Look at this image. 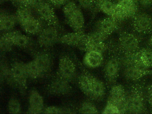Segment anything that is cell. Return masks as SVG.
<instances>
[{"label": "cell", "instance_id": "1", "mask_svg": "<svg viewBox=\"0 0 152 114\" xmlns=\"http://www.w3.org/2000/svg\"><path fill=\"white\" fill-rule=\"evenodd\" d=\"M79 85L83 92L90 99L98 101L102 99L106 94V86L99 78L88 72L80 76Z\"/></svg>", "mask_w": 152, "mask_h": 114}, {"label": "cell", "instance_id": "2", "mask_svg": "<svg viewBox=\"0 0 152 114\" xmlns=\"http://www.w3.org/2000/svg\"><path fill=\"white\" fill-rule=\"evenodd\" d=\"M15 15L18 22L26 34H39L43 29L41 20L33 16L30 8L24 6L18 7Z\"/></svg>", "mask_w": 152, "mask_h": 114}, {"label": "cell", "instance_id": "3", "mask_svg": "<svg viewBox=\"0 0 152 114\" xmlns=\"http://www.w3.org/2000/svg\"><path fill=\"white\" fill-rule=\"evenodd\" d=\"M127 95L125 88L122 85H114L111 88L107 102L116 105L121 114L127 113Z\"/></svg>", "mask_w": 152, "mask_h": 114}, {"label": "cell", "instance_id": "4", "mask_svg": "<svg viewBox=\"0 0 152 114\" xmlns=\"http://www.w3.org/2000/svg\"><path fill=\"white\" fill-rule=\"evenodd\" d=\"M34 9L42 20L48 25H58V20L53 6L47 0H39Z\"/></svg>", "mask_w": 152, "mask_h": 114}, {"label": "cell", "instance_id": "5", "mask_svg": "<svg viewBox=\"0 0 152 114\" xmlns=\"http://www.w3.org/2000/svg\"><path fill=\"white\" fill-rule=\"evenodd\" d=\"M127 113L142 114L146 110L145 99L137 91H133L127 95Z\"/></svg>", "mask_w": 152, "mask_h": 114}, {"label": "cell", "instance_id": "6", "mask_svg": "<svg viewBox=\"0 0 152 114\" xmlns=\"http://www.w3.org/2000/svg\"><path fill=\"white\" fill-rule=\"evenodd\" d=\"M59 38L57 26L49 25L39 34L38 42L42 47L48 48L54 45Z\"/></svg>", "mask_w": 152, "mask_h": 114}, {"label": "cell", "instance_id": "7", "mask_svg": "<svg viewBox=\"0 0 152 114\" xmlns=\"http://www.w3.org/2000/svg\"><path fill=\"white\" fill-rule=\"evenodd\" d=\"M10 76L15 83L22 90L27 88V79L28 77L24 63L16 62L13 63L10 69Z\"/></svg>", "mask_w": 152, "mask_h": 114}, {"label": "cell", "instance_id": "8", "mask_svg": "<svg viewBox=\"0 0 152 114\" xmlns=\"http://www.w3.org/2000/svg\"><path fill=\"white\" fill-rule=\"evenodd\" d=\"M119 43L124 52L134 53L139 50V41L133 34L128 33L122 34L119 37Z\"/></svg>", "mask_w": 152, "mask_h": 114}, {"label": "cell", "instance_id": "9", "mask_svg": "<svg viewBox=\"0 0 152 114\" xmlns=\"http://www.w3.org/2000/svg\"><path fill=\"white\" fill-rule=\"evenodd\" d=\"M133 26L139 33H145L152 29V17L145 12L137 13L133 17Z\"/></svg>", "mask_w": 152, "mask_h": 114}, {"label": "cell", "instance_id": "10", "mask_svg": "<svg viewBox=\"0 0 152 114\" xmlns=\"http://www.w3.org/2000/svg\"><path fill=\"white\" fill-rule=\"evenodd\" d=\"M67 24L75 32H83L85 24L84 15L80 6L65 16Z\"/></svg>", "mask_w": 152, "mask_h": 114}, {"label": "cell", "instance_id": "11", "mask_svg": "<svg viewBox=\"0 0 152 114\" xmlns=\"http://www.w3.org/2000/svg\"><path fill=\"white\" fill-rule=\"evenodd\" d=\"M59 75L67 81L72 80L75 75L76 68L73 61L66 56L61 57L58 63Z\"/></svg>", "mask_w": 152, "mask_h": 114}, {"label": "cell", "instance_id": "12", "mask_svg": "<svg viewBox=\"0 0 152 114\" xmlns=\"http://www.w3.org/2000/svg\"><path fill=\"white\" fill-rule=\"evenodd\" d=\"M86 34L83 32H75L68 33L64 35L59 38L62 43L71 46H76L83 50L85 40Z\"/></svg>", "mask_w": 152, "mask_h": 114}, {"label": "cell", "instance_id": "13", "mask_svg": "<svg viewBox=\"0 0 152 114\" xmlns=\"http://www.w3.org/2000/svg\"><path fill=\"white\" fill-rule=\"evenodd\" d=\"M121 67L119 59L114 57L109 59L106 62L104 67V73L107 79L110 82L115 81L119 75Z\"/></svg>", "mask_w": 152, "mask_h": 114}, {"label": "cell", "instance_id": "14", "mask_svg": "<svg viewBox=\"0 0 152 114\" xmlns=\"http://www.w3.org/2000/svg\"><path fill=\"white\" fill-rule=\"evenodd\" d=\"M29 107L30 114H40L44 109V101L40 94L35 90H32L29 95Z\"/></svg>", "mask_w": 152, "mask_h": 114}, {"label": "cell", "instance_id": "15", "mask_svg": "<svg viewBox=\"0 0 152 114\" xmlns=\"http://www.w3.org/2000/svg\"><path fill=\"white\" fill-rule=\"evenodd\" d=\"M17 22L18 21L15 15L1 10L0 14V29L1 32L4 33L12 31Z\"/></svg>", "mask_w": 152, "mask_h": 114}, {"label": "cell", "instance_id": "16", "mask_svg": "<svg viewBox=\"0 0 152 114\" xmlns=\"http://www.w3.org/2000/svg\"><path fill=\"white\" fill-rule=\"evenodd\" d=\"M118 21L109 17L99 21L96 26V30L109 35L118 28Z\"/></svg>", "mask_w": 152, "mask_h": 114}, {"label": "cell", "instance_id": "17", "mask_svg": "<svg viewBox=\"0 0 152 114\" xmlns=\"http://www.w3.org/2000/svg\"><path fill=\"white\" fill-rule=\"evenodd\" d=\"M103 53L98 52L87 51L83 58V62L86 66L91 68H96L100 66L104 61Z\"/></svg>", "mask_w": 152, "mask_h": 114}, {"label": "cell", "instance_id": "18", "mask_svg": "<svg viewBox=\"0 0 152 114\" xmlns=\"http://www.w3.org/2000/svg\"><path fill=\"white\" fill-rule=\"evenodd\" d=\"M6 33H7L14 46L26 48L31 44V39L30 37L19 31L12 30Z\"/></svg>", "mask_w": 152, "mask_h": 114}, {"label": "cell", "instance_id": "19", "mask_svg": "<svg viewBox=\"0 0 152 114\" xmlns=\"http://www.w3.org/2000/svg\"><path fill=\"white\" fill-rule=\"evenodd\" d=\"M123 75L125 79L130 81H137L145 75L147 71L136 65L122 68Z\"/></svg>", "mask_w": 152, "mask_h": 114}, {"label": "cell", "instance_id": "20", "mask_svg": "<svg viewBox=\"0 0 152 114\" xmlns=\"http://www.w3.org/2000/svg\"><path fill=\"white\" fill-rule=\"evenodd\" d=\"M34 60L41 75H45L49 71L51 67V60L50 57L48 54L40 53L36 56Z\"/></svg>", "mask_w": 152, "mask_h": 114}, {"label": "cell", "instance_id": "21", "mask_svg": "<svg viewBox=\"0 0 152 114\" xmlns=\"http://www.w3.org/2000/svg\"><path fill=\"white\" fill-rule=\"evenodd\" d=\"M68 81L59 75L53 81L50 86V91L54 94H62L66 93L69 91Z\"/></svg>", "mask_w": 152, "mask_h": 114}, {"label": "cell", "instance_id": "22", "mask_svg": "<svg viewBox=\"0 0 152 114\" xmlns=\"http://www.w3.org/2000/svg\"><path fill=\"white\" fill-rule=\"evenodd\" d=\"M140 58L141 63L146 69L152 68V49L145 48L138 51Z\"/></svg>", "mask_w": 152, "mask_h": 114}, {"label": "cell", "instance_id": "23", "mask_svg": "<svg viewBox=\"0 0 152 114\" xmlns=\"http://www.w3.org/2000/svg\"><path fill=\"white\" fill-rule=\"evenodd\" d=\"M107 45L105 42H97L85 40L83 50L86 51H93L98 52L104 54L107 50Z\"/></svg>", "mask_w": 152, "mask_h": 114}, {"label": "cell", "instance_id": "24", "mask_svg": "<svg viewBox=\"0 0 152 114\" xmlns=\"http://www.w3.org/2000/svg\"><path fill=\"white\" fill-rule=\"evenodd\" d=\"M97 6L103 13L111 17L115 10L116 3L113 2L111 0H98Z\"/></svg>", "mask_w": 152, "mask_h": 114}, {"label": "cell", "instance_id": "25", "mask_svg": "<svg viewBox=\"0 0 152 114\" xmlns=\"http://www.w3.org/2000/svg\"><path fill=\"white\" fill-rule=\"evenodd\" d=\"M26 70L28 77L36 79L41 76L34 60L25 64Z\"/></svg>", "mask_w": 152, "mask_h": 114}, {"label": "cell", "instance_id": "26", "mask_svg": "<svg viewBox=\"0 0 152 114\" xmlns=\"http://www.w3.org/2000/svg\"><path fill=\"white\" fill-rule=\"evenodd\" d=\"M11 39L7 33H3L0 39V48L3 52H8L11 50L14 46Z\"/></svg>", "mask_w": 152, "mask_h": 114}, {"label": "cell", "instance_id": "27", "mask_svg": "<svg viewBox=\"0 0 152 114\" xmlns=\"http://www.w3.org/2000/svg\"><path fill=\"white\" fill-rule=\"evenodd\" d=\"M81 113L82 114H98L99 110L97 107L92 102H85L82 104L80 108Z\"/></svg>", "mask_w": 152, "mask_h": 114}, {"label": "cell", "instance_id": "28", "mask_svg": "<svg viewBox=\"0 0 152 114\" xmlns=\"http://www.w3.org/2000/svg\"><path fill=\"white\" fill-rule=\"evenodd\" d=\"M8 107L10 114H18L21 110V104L19 101L15 98H11L10 100Z\"/></svg>", "mask_w": 152, "mask_h": 114}, {"label": "cell", "instance_id": "29", "mask_svg": "<svg viewBox=\"0 0 152 114\" xmlns=\"http://www.w3.org/2000/svg\"><path fill=\"white\" fill-rule=\"evenodd\" d=\"M102 113L104 114H121L118 107L115 104L109 102H107Z\"/></svg>", "mask_w": 152, "mask_h": 114}, {"label": "cell", "instance_id": "30", "mask_svg": "<svg viewBox=\"0 0 152 114\" xmlns=\"http://www.w3.org/2000/svg\"><path fill=\"white\" fill-rule=\"evenodd\" d=\"M64 110L61 108L56 106H50L43 110V113L47 114H57L64 113Z\"/></svg>", "mask_w": 152, "mask_h": 114}, {"label": "cell", "instance_id": "31", "mask_svg": "<svg viewBox=\"0 0 152 114\" xmlns=\"http://www.w3.org/2000/svg\"><path fill=\"white\" fill-rule=\"evenodd\" d=\"M39 0H21V6L32 9L35 8Z\"/></svg>", "mask_w": 152, "mask_h": 114}, {"label": "cell", "instance_id": "32", "mask_svg": "<svg viewBox=\"0 0 152 114\" xmlns=\"http://www.w3.org/2000/svg\"><path fill=\"white\" fill-rule=\"evenodd\" d=\"M78 2L80 7L86 10L91 8L96 2L94 0H78Z\"/></svg>", "mask_w": 152, "mask_h": 114}, {"label": "cell", "instance_id": "33", "mask_svg": "<svg viewBox=\"0 0 152 114\" xmlns=\"http://www.w3.org/2000/svg\"><path fill=\"white\" fill-rule=\"evenodd\" d=\"M54 7H59L64 6L68 1V0H47Z\"/></svg>", "mask_w": 152, "mask_h": 114}, {"label": "cell", "instance_id": "34", "mask_svg": "<svg viewBox=\"0 0 152 114\" xmlns=\"http://www.w3.org/2000/svg\"><path fill=\"white\" fill-rule=\"evenodd\" d=\"M139 1L141 6L144 8L149 7L152 4V0H139Z\"/></svg>", "mask_w": 152, "mask_h": 114}, {"label": "cell", "instance_id": "35", "mask_svg": "<svg viewBox=\"0 0 152 114\" xmlns=\"http://www.w3.org/2000/svg\"><path fill=\"white\" fill-rule=\"evenodd\" d=\"M147 94L148 99H152V85L148 89Z\"/></svg>", "mask_w": 152, "mask_h": 114}, {"label": "cell", "instance_id": "36", "mask_svg": "<svg viewBox=\"0 0 152 114\" xmlns=\"http://www.w3.org/2000/svg\"><path fill=\"white\" fill-rule=\"evenodd\" d=\"M13 3L15 4H16L18 7L21 6V0H10Z\"/></svg>", "mask_w": 152, "mask_h": 114}, {"label": "cell", "instance_id": "37", "mask_svg": "<svg viewBox=\"0 0 152 114\" xmlns=\"http://www.w3.org/2000/svg\"><path fill=\"white\" fill-rule=\"evenodd\" d=\"M148 103H149L150 110L152 111V99H148Z\"/></svg>", "mask_w": 152, "mask_h": 114}, {"label": "cell", "instance_id": "38", "mask_svg": "<svg viewBox=\"0 0 152 114\" xmlns=\"http://www.w3.org/2000/svg\"><path fill=\"white\" fill-rule=\"evenodd\" d=\"M149 42H150V43L151 44V45H152V33H151V35H150V37H149Z\"/></svg>", "mask_w": 152, "mask_h": 114}, {"label": "cell", "instance_id": "39", "mask_svg": "<svg viewBox=\"0 0 152 114\" xmlns=\"http://www.w3.org/2000/svg\"><path fill=\"white\" fill-rule=\"evenodd\" d=\"M125 1V0H116V3L118 2L121 1ZM129 1H137V0H129Z\"/></svg>", "mask_w": 152, "mask_h": 114}, {"label": "cell", "instance_id": "40", "mask_svg": "<svg viewBox=\"0 0 152 114\" xmlns=\"http://www.w3.org/2000/svg\"><path fill=\"white\" fill-rule=\"evenodd\" d=\"M94 1H96V2H97L98 1V0H94Z\"/></svg>", "mask_w": 152, "mask_h": 114}]
</instances>
